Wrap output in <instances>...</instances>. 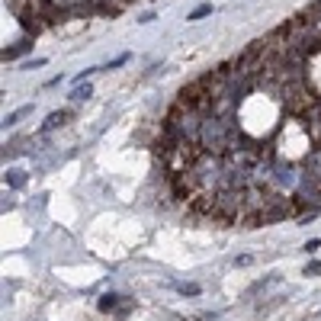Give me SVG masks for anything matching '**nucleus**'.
Wrapping results in <instances>:
<instances>
[{"mask_svg":"<svg viewBox=\"0 0 321 321\" xmlns=\"http://www.w3.org/2000/svg\"><path fill=\"white\" fill-rule=\"evenodd\" d=\"M64 119H68V109H61V113H52V116L45 119V125H42V132H52L55 125H61Z\"/></svg>","mask_w":321,"mask_h":321,"instance_id":"f257e3e1","label":"nucleus"},{"mask_svg":"<svg viewBox=\"0 0 321 321\" xmlns=\"http://www.w3.org/2000/svg\"><path fill=\"white\" fill-rule=\"evenodd\" d=\"M26 113H32V106H20V109H13V113H10L7 119H3V125H7V129H13V125L20 122V119H23Z\"/></svg>","mask_w":321,"mask_h":321,"instance_id":"f03ea898","label":"nucleus"},{"mask_svg":"<svg viewBox=\"0 0 321 321\" xmlns=\"http://www.w3.org/2000/svg\"><path fill=\"white\" fill-rule=\"evenodd\" d=\"M116 305H119V296H113V292H109V296H103V299L97 302V308H100V312H113Z\"/></svg>","mask_w":321,"mask_h":321,"instance_id":"7ed1b4c3","label":"nucleus"},{"mask_svg":"<svg viewBox=\"0 0 321 321\" xmlns=\"http://www.w3.org/2000/svg\"><path fill=\"white\" fill-rule=\"evenodd\" d=\"M209 13H212V3H199V7L193 10L186 20H190V23H196V20H202V16H209Z\"/></svg>","mask_w":321,"mask_h":321,"instance_id":"20e7f679","label":"nucleus"},{"mask_svg":"<svg viewBox=\"0 0 321 321\" xmlns=\"http://www.w3.org/2000/svg\"><path fill=\"white\" fill-rule=\"evenodd\" d=\"M90 84H84V87H80V84H77L74 87V90H71V100H74V103H80V100H87V97H90Z\"/></svg>","mask_w":321,"mask_h":321,"instance_id":"39448f33","label":"nucleus"},{"mask_svg":"<svg viewBox=\"0 0 321 321\" xmlns=\"http://www.w3.org/2000/svg\"><path fill=\"white\" fill-rule=\"evenodd\" d=\"M177 292H183V296H196L199 286L196 283H180V286H177Z\"/></svg>","mask_w":321,"mask_h":321,"instance_id":"423d86ee","label":"nucleus"},{"mask_svg":"<svg viewBox=\"0 0 321 321\" xmlns=\"http://www.w3.org/2000/svg\"><path fill=\"white\" fill-rule=\"evenodd\" d=\"M318 273H321V260H312L305 267V276H318Z\"/></svg>","mask_w":321,"mask_h":321,"instance_id":"0eeeda50","label":"nucleus"},{"mask_svg":"<svg viewBox=\"0 0 321 321\" xmlns=\"http://www.w3.org/2000/svg\"><path fill=\"white\" fill-rule=\"evenodd\" d=\"M7 180H10V186H20V183H23V174H20V170H13Z\"/></svg>","mask_w":321,"mask_h":321,"instance_id":"6e6552de","label":"nucleus"},{"mask_svg":"<svg viewBox=\"0 0 321 321\" xmlns=\"http://www.w3.org/2000/svg\"><path fill=\"white\" fill-rule=\"evenodd\" d=\"M42 64H45V58H36V61H26L23 68H26V71H32V68H42Z\"/></svg>","mask_w":321,"mask_h":321,"instance_id":"1a4fd4ad","label":"nucleus"},{"mask_svg":"<svg viewBox=\"0 0 321 321\" xmlns=\"http://www.w3.org/2000/svg\"><path fill=\"white\" fill-rule=\"evenodd\" d=\"M125 61H129V55H119L116 61H109V68H119V64H125ZM109 68H106V71H109Z\"/></svg>","mask_w":321,"mask_h":321,"instance_id":"9d476101","label":"nucleus"},{"mask_svg":"<svg viewBox=\"0 0 321 321\" xmlns=\"http://www.w3.org/2000/svg\"><path fill=\"white\" fill-rule=\"evenodd\" d=\"M318 247H321V241H318V238H315V241H308V244H305V251H308V254H315V251H318Z\"/></svg>","mask_w":321,"mask_h":321,"instance_id":"9b49d317","label":"nucleus"}]
</instances>
